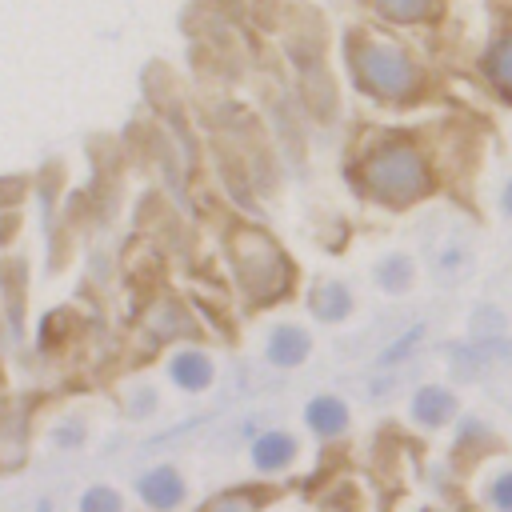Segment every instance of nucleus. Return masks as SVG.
Segmentation results:
<instances>
[{
  "label": "nucleus",
  "mask_w": 512,
  "mask_h": 512,
  "mask_svg": "<svg viewBox=\"0 0 512 512\" xmlns=\"http://www.w3.org/2000/svg\"><path fill=\"white\" fill-rule=\"evenodd\" d=\"M488 496H492V504H496V508L512 512V472H508V476H500V480L492 484V492H488Z\"/></svg>",
  "instance_id": "6ab92c4d"
},
{
  "label": "nucleus",
  "mask_w": 512,
  "mask_h": 512,
  "mask_svg": "<svg viewBox=\"0 0 512 512\" xmlns=\"http://www.w3.org/2000/svg\"><path fill=\"white\" fill-rule=\"evenodd\" d=\"M376 280H380V288H388V292H404L408 280H412V260H408V256H384V260L376 264Z\"/></svg>",
  "instance_id": "4468645a"
},
{
  "label": "nucleus",
  "mask_w": 512,
  "mask_h": 512,
  "mask_svg": "<svg viewBox=\"0 0 512 512\" xmlns=\"http://www.w3.org/2000/svg\"><path fill=\"white\" fill-rule=\"evenodd\" d=\"M80 512H120V496H116L112 488L96 484V488H88V492L80 496Z\"/></svg>",
  "instance_id": "2eb2a0df"
},
{
  "label": "nucleus",
  "mask_w": 512,
  "mask_h": 512,
  "mask_svg": "<svg viewBox=\"0 0 512 512\" xmlns=\"http://www.w3.org/2000/svg\"><path fill=\"white\" fill-rule=\"evenodd\" d=\"M364 188L380 200L408 204L428 192V164L412 144L392 140L364 160Z\"/></svg>",
  "instance_id": "f257e3e1"
},
{
  "label": "nucleus",
  "mask_w": 512,
  "mask_h": 512,
  "mask_svg": "<svg viewBox=\"0 0 512 512\" xmlns=\"http://www.w3.org/2000/svg\"><path fill=\"white\" fill-rule=\"evenodd\" d=\"M452 412H456V400L444 388H420L416 400H412V416L420 424H444Z\"/></svg>",
  "instance_id": "9d476101"
},
{
  "label": "nucleus",
  "mask_w": 512,
  "mask_h": 512,
  "mask_svg": "<svg viewBox=\"0 0 512 512\" xmlns=\"http://www.w3.org/2000/svg\"><path fill=\"white\" fill-rule=\"evenodd\" d=\"M204 512H252V496H244V492H228V496L208 500Z\"/></svg>",
  "instance_id": "a211bd4d"
},
{
  "label": "nucleus",
  "mask_w": 512,
  "mask_h": 512,
  "mask_svg": "<svg viewBox=\"0 0 512 512\" xmlns=\"http://www.w3.org/2000/svg\"><path fill=\"white\" fill-rule=\"evenodd\" d=\"M500 328H504V316H500L496 308H480L476 320H472V336H476V340H492Z\"/></svg>",
  "instance_id": "f3484780"
},
{
  "label": "nucleus",
  "mask_w": 512,
  "mask_h": 512,
  "mask_svg": "<svg viewBox=\"0 0 512 512\" xmlns=\"http://www.w3.org/2000/svg\"><path fill=\"white\" fill-rule=\"evenodd\" d=\"M432 268H436V276H444V280H456V276H464L468 268H472V256H468V248H464V240H444V244H436L432 248Z\"/></svg>",
  "instance_id": "9b49d317"
},
{
  "label": "nucleus",
  "mask_w": 512,
  "mask_h": 512,
  "mask_svg": "<svg viewBox=\"0 0 512 512\" xmlns=\"http://www.w3.org/2000/svg\"><path fill=\"white\" fill-rule=\"evenodd\" d=\"M292 456H296V440H292L288 432H264V436H256V444H252V464H256L260 472H276V468H284Z\"/></svg>",
  "instance_id": "0eeeda50"
},
{
  "label": "nucleus",
  "mask_w": 512,
  "mask_h": 512,
  "mask_svg": "<svg viewBox=\"0 0 512 512\" xmlns=\"http://www.w3.org/2000/svg\"><path fill=\"white\" fill-rule=\"evenodd\" d=\"M352 64H356L360 84L368 92L384 96V100H400L420 84V72L412 64V56L400 44H388V40H360L356 52H352Z\"/></svg>",
  "instance_id": "f03ea898"
},
{
  "label": "nucleus",
  "mask_w": 512,
  "mask_h": 512,
  "mask_svg": "<svg viewBox=\"0 0 512 512\" xmlns=\"http://www.w3.org/2000/svg\"><path fill=\"white\" fill-rule=\"evenodd\" d=\"M168 376H172L180 388H188V392H204V388L212 384V360H208L204 352H180V356H172Z\"/></svg>",
  "instance_id": "423d86ee"
},
{
  "label": "nucleus",
  "mask_w": 512,
  "mask_h": 512,
  "mask_svg": "<svg viewBox=\"0 0 512 512\" xmlns=\"http://www.w3.org/2000/svg\"><path fill=\"white\" fill-rule=\"evenodd\" d=\"M420 336H424V324H412V328H408V332H404L400 340H392V344L384 348L380 364H396V360H404V356H408V348H412V344H416Z\"/></svg>",
  "instance_id": "dca6fc26"
},
{
  "label": "nucleus",
  "mask_w": 512,
  "mask_h": 512,
  "mask_svg": "<svg viewBox=\"0 0 512 512\" xmlns=\"http://www.w3.org/2000/svg\"><path fill=\"white\" fill-rule=\"evenodd\" d=\"M484 72H488V80H492L500 92L512 96V32H504V36H496V40L488 44V52H484Z\"/></svg>",
  "instance_id": "6e6552de"
},
{
  "label": "nucleus",
  "mask_w": 512,
  "mask_h": 512,
  "mask_svg": "<svg viewBox=\"0 0 512 512\" xmlns=\"http://www.w3.org/2000/svg\"><path fill=\"white\" fill-rule=\"evenodd\" d=\"M500 208H504V212H508V216H512V180H508V188H504V192H500Z\"/></svg>",
  "instance_id": "aec40b11"
},
{
  "label": "nucleus",
  "mask_w": 512,
  "mask_h": 512,
  "mask_svg": "<svg viewBox=\"0 0 512 512\" xmlns=\"http://www.w3.org/2000/svg\"><path fill=\"white\" fill-rule=\"evenodd\" d=\"M388 20H400V24H416V20H428L436 12V0H372Z\"/></svg>",
  "instance_id": "ddd939ff"
},
{
  "label": "nucleus",
  "mask_w": 512,
  "mask_h": 512,
  "mask_svg": "<svg viewBox=\"0 0 512 512\" xmlns=\"http://www.w3.org/2000/svg\"><path fill=\"white\" fill-rule=\"evenodd\" d=\"M136 492H140V500H144L148 508L168 512V508H176V504L184 500V480H180L176 468H152V472H144V476L136 480Z\"/></svg>",
  "instance_id": "20e7f679"
},
{
  "label": "nucleus",
  "mask_w": 512,
  "mask_h": 512,
  "mask_svg": "<svg viewBox=\"0 0 512 512\" xmlns=\"http://www.w3.org/2000/svg\"><path fill=\"white\" fill-rule=\"evenodd\" d=\"M308 424L320 436H340L348 428V408L336 396H320V400L308 404Z\"/></svg>",
  "instance_id": "1a4fd4ad"
},
{
  "label": "nucleus",
  "mask_w": 512,
  "mask_h": 512,
  "mask_svg": "<svg viewBox=\"0 0 512 512\" xmlns=\"http://www.w3.org/2000/svg\"><path fill=\"white\" fill-rule=\"evenodd\" d=\"M348 308H352V296H348L340 284H320V288L312 292V312H316L320 320H344Z\"/></svg>",
  "instance_id": "f8f14e48"
},
{
  "label": "nucleus",
  "mask_w": 512,
  "mask_h": 512,
  "mask_svg": "<svg viewBox=\"0 0 512 512\" xmlns=\"http://www.w3.org/2000/svg\"><path fill=\"white\" fill-rule=\"evenodd\" d=\"M308 348H312V344H308V332L296 328V324H284V328H276V332L268 336V360L280 364V368H296V364H304Z\"/></svg>",
  "instance_id": "39448f33"
},
{
  "label": "nucleus",
  "mask_w": 512,
  "mask_h": 512,
  "mask_svg": "<svg viewBox=\"0 0 512 512\" xmlns=\"http://www.w3.org/2000/svg\"><path fill=\"white\" fill-rule=\"evenodd\" d=\"M232 252H236V272H240V280L252 296H276L284 288L288 264L260 232H240Z\"/></svg>",
  "instance_id": "7ed1b4c3"
}]
</instances>
